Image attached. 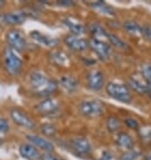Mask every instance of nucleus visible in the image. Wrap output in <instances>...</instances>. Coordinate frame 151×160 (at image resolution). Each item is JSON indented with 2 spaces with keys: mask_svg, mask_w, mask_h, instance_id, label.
<instances>
[{
  "mask_svg": "<svg viewBox=\"0 0 151 160\" xmlns=\"http://www.w3.org/2000/svg\"><path fill=\"white\" fill-rule=\"evenodd\" d=\"M41 160H60V159H58L57 157L54 156V154H51V153L45 152L44 154L41 156Z\"/></svg>",
  "mask_w": 151,
  "mask_h": 160,
  "instance_id": "nucleus-33",
  "label": "nucleus"
},
{
  "mask_svg": "<svg viewBox=\"0 0 151 160\" xmlns=\"http://www.w3.org/2000/svg\"><path fill=\"white\" fill-rule=\"evenodd\" d=\"M105 85V76L100 70H91L86 74V86L91 91H100Z\"/></svg>",
  "mask_w": 151,
  "mask_h": 160,
  "instance_id": "nucleus-7",
  "label": "nucleus"
},
{
  "mask_svg": "<svg viewBox=\"0 0 151 160\" xmlns=\"http://www.w3.org/2000/svg\"><path fill=\"white\" fill-rule=\"evenodd\" d=\"M9 115H11V118L13 120V122L16 123L18 125H20V127H22V128L29 129V130L35 128L34 121L28 116L26 112H22L21 109H18V108L11 109Z\"/></svg>",
  "mask_w": 151,
  "mask_h": 160,
  "instance_id": "nucleus-8",
  "label": "nucleus"
},
{
  "mask_svg": "<svg viewBox=\"0 0 151 160\" xmlns=\"http://www.w3.org/2000/svg\"><path fill=\"white\" fill-rule=\"evenodd\" d=\"M27 19V13L15 12V13H6L0 15V23L8 24V26H18L22 24Z\"/></svg>",
  "mask_w": 151,
  "mask_h": 160,
  "instance_id": "nucleus-11",
  "label": "nucleus"
},
{
  "mask_svg": "<svg viewBox=\"0 0 151 160\" xmlns=\"http://www.w3.org/2000/svg\"><path fill=\"white\" fill-rule=\"evenodd\" d=\"M3 60H4L5 70L8 74L16 76L20 73L21 68H22V60L14 50L9 48L5 49L3 53Z\"/></svg>",
  "mask_w": 151,
  "mask_h": 160,
  "instance_id": "nucleus-2",
  "label": "nucleus"
},
{
  "mask_svg": "<svg viewBox=\"0 0 151 160\" xmlns=\"http://www.w3.org/2000/svg\"><path fill=\"white\" fill-rule=\"evenodd\" d=\"M147 95L151 99V86H149V89H148V92H147Z\"/></svg>",
  "mask_w": 151,
  "mask_h": 160,
  "instance_id": "nucleus-36",
  "label": "nucleus"
},
{
  "mask_svg": "<svg viewBox=\"0 0 151 160\" xmlns=\"http://www.w3.org/2000/svg\"><path fill=\"white\" fill-rule=\"evenodd\" d=\"M79 112L84 117H88V118H93V117H98L102 115L105 112L103 104L98 100H85L80 102Z\"/></svg>",
  "mask_w": 151,
  "mask_h": 160,
  "instance_id": "nucleus-4",
  "label": "nucleus"
},
{
  "mask_svg": "<svg viewBox=\"0 0 151 160\" xmlns=\"http://www.w3.org/2000/svg\"><path fill=\"white\" fill-rule=\"evenodd\" d=\"M27 139L32 143V145H34L35 148H42L45 152H51L54 150V145L52 143H50L49 140H47L45 138L37 135H27Z\"/></svg>",
  "mask_w": 151,
  "mask_h": 160,
  "instance_id": "nucleus-15",
  "label": "nucleus"
},
{
  "mask_svg": "<svg viewBox=\"0 0 151 160\" xmlns=\"http://www.w3.org/2000/svg\"><path fill=\"white\" fill-rule=\"evenodd\" d=\"M58 84L66 93H75L78 89V81L75 77L69 76V74H64L60 76L58 79Z\"/></svg>",
  "mask_w": 151,
  "mask_h": 160,
  "instance_id": "nucleus-14",
  "label": "nucleus"
},
{
  "mask_svg": "<svg viewBox=\"0 0 151 160\" xmlns=\"http://www.w3.org/2000/svg\"><path fill=\"white\" fill-rule=\"evenodd\" d=\"M142 76H143L145 82H147L149 86H151V65L150 64H144L142 65Z\"/></svg>",
  "mask_w": 151,
  "mask_h": 160,
  "instance_id": "nucleus-28",
  "label": "nucleus"
},
{
  "mask_svg": "<svg viewBox=\"0 0 151 160\" xmlns=\"http://www.w3.org/2000/svg\"><path fill=\"white\" fill-rule=\"evenodd\" d=\"M58 108H60V104L54 98H45L35 106L36 112L41 115H43V116L55 114L58 110Z\"/></svg>",
  "mask_w": 151,
  "mask_h": 160,
  "instance_id": "nucleus-9",
  "label": "nucleus"
},
{
  "mask_svg": "<svg viewBox=\"0 0 151 160\" xmlns=\"http://www.w3.org/2000/svg\"><path fill=\"white\" fill-rule=\"evenodd\" d=\"M88 47L96 52V55L99 57L100 59L102 60H108L109 56H111V45L107 44L106 42H103L101 40H96L92 37L91 40L88 41Z\"/></svg>",
  "mask_w": 151,
  "mask_h": 160,
  "instance_id": "nucleus-6",
  "label": "nucleus"
},
{
  "mask_svg": "<svg viewBox=\"0 0 151 160\" xmlns=\"http://www.w3.org/2000/svg\"><path fill=\"white\" fill-rule=\"evenodd\" d=\"M41 131H42V133H43L44 136L52 137L56 135L57 130H56L55 125H52V124H50V123H44L43 125L41 127Z\"/></svg>",
  "mask_w": 151,
  "mask_h": 160,
  "instance_id": "nucleus-26",
  "label": "nucleus"
},
{
  "mask_svg": "<svg viewBox=\"0 0 151 160\" xmlns=\"http://www.w3.org/2000/svg\"><path fill=\"white\" fill-rule=\"evenodd\" d=\"M64 42L68 45V48H70L73 51L81 52L85 51L88 48V42L86 40H84L79 36H75V35H68L64 38Z\"/></svg>",
  "mask_w": 151,
  "mask_h": 160,
  "instance_id": "nucleus-12",
  "label": "nucleus"
},
{
  "mask_svg": "<svg viewBox=\"0 0 151 160\" xmlns=\"http://www.w3.org/2000/svg\"><path fill=\"white\" fill-rule=\"evenodd\" d=\"M124 124H126V127H128L129 129H138L139 128L138 122H137L135 118H126V120H124Z\"/></svg>",
  "mask_w": 151,
  "mask_h": 160,
  "instance_id": "nucleus-30",
  "label": "nucleus"
},
{
  "mask_svg": "<svg viewBox=\"0 0 151 160\" xmlns=\"http://www.w3.org/2000/svg\"><path fill=\"white\" fill-rule=\"evenodd\" d=\"M8 130H9V124H8L7 120L0 117V133H6Z\"/></svg>",
  "mask_w": 151,
  "mask_h": 160,
  "instance_id": "nucleus-31",
  "label": "nucleus"
},
{
  "mask_svg": "<svg viewBox=\"0 0 151 160\" xmlns=\"http://www.w3.org/2000/svg\"><path fill=\"white\" fill-rule=\"evenodd\" d=\"M139 156H141V153L139 152L129 150V151H127V152L122 153V156L120 157V160H136Z\"/></svg>",
  "mask_w": 151,
  "mask_h": 160,
  "instance_id": "nucleus-29",
  "label": "nucleus"
},
{
  "mask_svg": "<svg viewBox=\"0 0 151 160\" xmlns=\"http://www.w3.org/2000/svg\"><path fill=\"white\" fill-rule=\"evenodd\" d=\"M70 145H71L72 150H73L77 154H79V156H87L92 151L91 143L88 142L87 138H85V137H83V136L73 137V138L70 140Z\"/></svg>",
  "mask_w": 151,
  "mask_h": 160,
  "instance_id": "nucleus-10",
  "label": "nucleus"
},
{
  "mask_svg": "<svg viewBox=\"0 0 151 160\" xmlns=\"http://www.w3.org/2000/svg\"><path fill=\"white\" fill-rule=\"evenodd\" d=\"M3 5H4V1H1V0H0V6H3Z\"/></svg>",
  "mask_w": 151,
  "mask_h": 160,
  "instance_id": "nucleus-38",
  "label": "nucleus"
},
{
  "mask_svg": "<svg viewBox=\"0 0 151 160\" xmlns=\"http://www.w3.org/2000/svg\"><path fill=\"white\" fill-rule=\"evenodd\" d=\"M106 92L111 98L120 102L129 103L131 101L130 92L126 85L119 84V82H108L106 86Z\"/></svg>",
  "mask_w": 151,
  "mask_h": 160,
  "instance_id": "nucleus-3",
  "label": "nucleus"
},
{
  "mask_svg": "<svg viewBox=\"0 0 151 160\" xmlns=\"http://www.w3.org/2000/svg\"><path fill=\"white\" fill-rule=\"evenodd\" d=\"M139 137L145 144L151 142V127H143L139 129Z\"/></svg>",
  "mask_w": 151,
  "mask_h": 160,
  "instance_id": "nucleus-27",
  "label": "nucleus"
},
{
  "mask_svg": "<svg viewBox=\"0 0 151 160\" xmlns=\"http://www.w3.org/2000/svg\"><path fill=\"white\" fill-rule=\"evenodd\" d=\"M128 85L131 89H134L135 92L139 93V94H145L147 95V92L149 89V85L145 82V80L138 79L136 77H131L130 79L128 80Z\"/></svg>",
  "mask_w": 151,
  "mask_h": 160,
  "instance_id": "nucleus-18",
  "label": "nucleus"
},
{
  "mask_svg": "<svg viewBox=\"0 0 151 160\" xmlns=\"http://www.w3.org/2000/svg\"><path fill=\"white\" fill-rule=\"evenodd\" d=\"M30 37L33 38V41H35L36 43L41 44L43 47H48V48H52V47L57 45V43H58V41L56 40V38H52L50 36L43 35L39 30H33L30 32Z\"/></svg>",
  "mask_w": 151,
  "mask_h": 160,
  "instance_id": "nucleus-16",
  "label": "nucleus"
},
{
  "mask_svg": "<svg viewBox=\"0 0 151 160\" xmlns=\"http://www.w3.org/2000/svg\"><path fill=\"white\" fill-rule=\"evenodd\" d=\"M33 91L41 96H48L57 89V84L41 71H33L29 76Z\"/></svg>",
  "mask_w": 151,
  "mask_h": 160,
  "instance_id": "nucleus-1",
  "label": "nucleus"
},
{
  "mask_svg": "<svg viewBox=\"0 0 151 160\" xmlns=\"http://www.w3.org/2000/svg\"><path fill=\"white\" fill-rule=\"evenodd\" d=\"M90 6L96 11H99L100 13L106 14V15H114L115 14L114 9L111 6H108L105 1H93V2H90Z\"/></svg>",
  "mask_w": 151,
  "mask_h": 160,
  "instance_id": "nucleus-22",
  "label": "nucleus"
},
{
  "mask_svg": "<svg viewBox=\"0 0 151 160\" xmlns=\"http://www.w3.org/2000/svg\"><path fill=\"white\" fill-rule=\"evenodd\" d=\"M57 4L60 6H65V7H70V6H73L75 2L73 1H69V0H62V1H57Z\"/></svg>",
  "mask_w": 151,
  "mask_h": 160,
  "instance_id": "nucleus-34",
  "label": "nucleus"
},
{
  "mask_svg": "<svg viewBox=\"0 0 151 160\" xmlns=\"http://www.w3.org/2000/svg\"><path fill=\"white\" fill-rule=\"evenodd\" d=\"M142 35H143L148 41L151 42V26H143L142 27Z\"/></svg>",
  "mask_w": 151,
  "mask_h": 160,
  "instance_id": "nucleus-32",
  "label": "nucleus"
},
{
  "mask_svg": "<svg viewBox=\"0 0 151 160\" xmlns=\"http://www.w3.org/2000/svg\"><path fill=\"white\" fill-rule=\"evenodd\" d=\"M49 58L54 64L58 65V66H66L69 64L68 55L63 51H60V50H52L49 53Z\"/></svg>",
  "mask_w": 151,
  "mask_h": 160,
  "instance_id": "nucleus-20",
  "label": "nucleus"
},
{
  "mask_svg": "<svg viewBox=\"0 0 151 160\" xmlns=\"http://www.w3.org/2000/svg\"><path fill=\"white\" fill-rule=\"evenodd\" d=\"M107 40L109 41V43L112 44V45H114V47H116V48L119 49H128V45L126 43H124L123 41L121 40L120 37H117L116 35H114V34H109L108 32L107 34Z\"/></svg>",
  "mask_w": 151,
  "mask_h": 160,
  "instance_id": "nucleus-24",
  "label": "nucleus"
},
{
  "mask_svg": "<svg viewBox=\"0 0 151 160\" xmlns=\"http://www.w3.org/2000/svg\"><path fill=\"white\" fill-rule=\"evenodd\" d=\"M106 127L111 132L116 131L120 128V121L115 116H109L106 121Z\"/></svg>",
  "mask_w": 151,
  "mask_h": 160,
  "instance_id": "nucleus-25",
  "label": "nucleus"
},
{
  "mask_svg": "<svg viewBox=\"0 0 151 160\" xmlns=\"http://www.w3.org/2000/svg\"><path fill=\"white\" fill-rule=\"evenodd\" d=\"M88 30L92 34L93 38H96V40H101L102 38H107V34L106 29L103 28L101 24L99 23H91L88 26Z\"/></svg>",
  "mask_w": 151,
  "mask_h": 160,
  "instance_id": "nucleus-21",
  "label": "nucleus"
},
{
  "mask_svg": "<svg viewBox=\"0 0 151 160\" xmlns=\"http://www.w3.org/2000/svg\"><path fill=\"white\" fill-rule=\"evenodd\" d=\"M123 29L128 34L130 35H134V36H138V35H142V27L138 26L135 21L127 20L123 22Z\"/></svg>",
  "mask_w": 151,
  "mask_h": 160,
  "instance_id": "nucleus-23",
  "label": "nucleus"
},
{
  "mask_svg": "<svg viewBox=\"0 0 151 160\" xmlns=\"http://www.w3.org/2000/svg\"><path fill=\"white\" fill-rule=\"evenodd\" d=\"M112 159V154L108 151H105L102 153V157L100 158V160H111Z\"/></svg>",
  "mask_w": 151,
  "mask_h": 160,
  "instance_id": "nucleus-35",
  "label": "nucleus"
},
{
  "mask_svg": "<svg viewBox=\"0 0 151 160\" xmlns=\"http://www.w3.org/2000/svg\"><path fill=\"white\" fill-rule=\"evenodd\" d=\"M115 143L119 148H123V150H127V151L133 150V148H134V140H133V138H131L128 133H126V132H120L119 135L116 136Z\"/></svg>",
  "mask_w": 151,
  "mask_h": 160,
  "instance_id": "nucleus-19",
  "label": "nucleus"
},
{
  "mask_svg": "<svg viewBox=\"0 0 151 160\" xmlns=\"http://www.w3.org/2000/svg\"><path fill=\"white\" fill-rule=\"evenodd\" d=\"M145 160H151V152L149 153L147 157H145Z\"/></svg>",
  "mask_w": 151,
  "mask_h": 160,
  "instance_id": "nucleus-37",
  "label": "nucleus"
},
{
  "mask_svg": "<svg viewBox=\"0 0 151 160\" xmlns=\"http://www.w3.org/2000/svg\"><path fill=\"white\" fill-rule=\"evenodd\" d=\"M6 42L9 45V49H12L14 51L20 52L22 50H24V48H26V40H24V37L16 29L8 30L7 34H6Z\"/></svg>",
  "mask_w": 151,
  "mask_h": 160,
  "instance_id": "nucleus-5",
  "label": "nucleus"
},
{
  "mask_svg": "<svg viewBox=\"0 0 151 160\" xmlns=\"http://www.w3.org/2000/svg\"><path fill=\"white\" fill-rule=\"evenodd\" d=\"M63 24L68 27V29L71 32V35H75V36L84 35L86 32L85 26H83L80 22L73 20L71 18H65V19H63Z\"/></svg>",
  "mask_w": 151,
  "mask_h": 160,
  "instance_id": "nucleus-17",
  "label": "nucleus"
},
{
  "mask_svg": "<svg viewBox=\"0 0 151 160\" xmlns=\"http://www.w3.org/2000/svg\"><path fill=\"white\" fill-rule=\"evenodd\" d=\"M19 152L22 158L27 160H39L41 159V153L37 148L32 144H21L19 148Z\"/></svg>",
  "mask_w": 151,
  "mask_h": 160,
  "instance_id": "nucleus-13",
  "label": "nucleus"
}]
</instances>
